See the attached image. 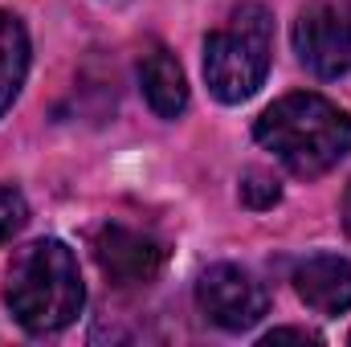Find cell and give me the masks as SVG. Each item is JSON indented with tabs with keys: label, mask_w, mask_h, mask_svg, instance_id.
I'll use <instances>...</instances> for the list:
<instances>
[{
	"label": "cell",
	"mask_w": 351,
	"mask_h": 347,
	"mask_svg": "<svg viewBox=\"0 0 351 347\" xmlns=\"http://www.w3.org/2000/svg\"><path fill=\"white\" fill-rule=\"evenodd\" d=\"M164 241L143 233V229H131V225H102L94 233V261L98 270L114 282V286H147L156 282V274L164 270Z\"/></svg>",
	"instance_id": "8992f818"
},
{
	"label": "cell",
	"mask_w": 351,
	"mask_h": 347,
	"mask_svg": "<svg viewBox=\"0 0 351 347\" xmlns=\"http://www.w3.org/2000/svg\"><path fill=\"white\" fill-rule=\"evenodd\" d=\"M25 221H29L25 196H21L16 188H4V184H0V246L12 241V237L25 229Z\"/></svg>",
	"instance_id": "30bf717a"
},
{
	"label": "cell",
	"mask_w": 351,
	"mask_h": 347,
	"mask_svg": "<svg viewBox=\"0 0 351 347\" xmlns=\"http://www.w3.org/2000/svg\"><path fill=\"white\" fill-rule=\"evenodd\" d=\"M139 82H143V94H147V106L160 115V119H176L184 115L188 106V82H184V70L164 45L147 49L143 62H139Z\"/></svg>",
	"instance_id": "ba28073f"
},
{
	"label": "cell",
	"mask_w": 351,
	"mask_h": 347,
	"mask_svg": "<svg viewBox=\"0 0 351 347\" xmlns=\"http://www.w3.org/2000/svg\"><path fill=\"white\" fill-rule=\"evenodd\" d=\"M196 307L221 331H250L269 311V294H265V286L250 270H241L233 261H221V265H208L200 274Z\"/></svg>",
	"instance_id": "5b68a950"
},
{
	"label": "cell",
	"mask_w": 351,
	"mask_h": 347,
	"mask_svg": "<svg viewBox=\"0 0 351 347\" xmlns=\"http://www.w3.org/2000/svg\"><path fill=\"white\" fill-rule=\"evenodd\" d=\"M278 196H282V188H278V180L265 172H245V180H241V204L245 208H274L278 204Z\"/></svg>",
	"instance_id": "8fae6325"
},
{
	"label": "cell",
	"mask_w": 351,
	"mask_h": 347,
	"mask_svg": "<svg viewBox=\"0 0 351 347\" xmlns=\"http://www.w3.org/2000/svg\"><path fill=\"white\" fill-rule=\"evenodd\" d=\"M339 217H343V229H348V237H351V184H348V192H343V204H339Z\"/></svg>",
	"instance_id": "4fadbf2b"
},
{
	"label": "cell",
	"mask_w": 351,
	"mask_h": 347,
	"mask_svg": "<svg viewBox=\"0 0 351 347\" xmlns=\"http://www.w3.org/2000/svg\"><path fill=\"white\" fill-rule=\"evenodd\" d=\"M4 302L29 335H53L70 327L86 302L74 250L58 237L21 246L4 274Z\"/></svg>",
	"instance_id": "6da1fadb"
},
{
	"label": "cell",
	"mask_w": 351,
	"mask_h": 347,
	"mask_svg": "<svg viewBox=\"0 0 351 347\" xmlns=\"http://www.w3.org/2000/svg\"><path fill=\"white\" fill-rule=\"evenodd\" d=\"M298 298L319 315H343L351 311V261L339 254H311L294 270Z\"/></svg>",
	"instance_id": "52a82bcc"
},
{
	"label": "cell",
	"mask_w": 351,
	"mask_h": 347,
	"mask_svg": "<svg viewBox=\"0 0 351 347\" xmlns=\"http://www.w3.org/2000/svg\"><path fill=\"white\" fill-rule=\"evenodd\" d=\"M274 53V16L265 4H237L221 29L204 37V82L225 102L237 106L254 98L269 74Z\"/></svg>",
	"instance_id": "3957f363"
},
{
	"label": "cell",
	"mask_w": 351,
	"mask_h": 347,
	"mask_svg": "<svg viewBox=\"0 0 351 347\" xmlns=\"http://www.w3.org/2000/svg\"><path fill=\"white\" fill-rule=\"evenodd\" d=\"M294 49L298 62L315 78H348L351 74V8L331 0H315L294 21Z\"/></svg>",
	"instance_id": "277c9868"
},
{
	"label": "cell",
	"mask_w": 351,
	"mask_h": 347,
	"mask_svg": "<svg viewBox=\"0 0 351 347\" xmlns=\"http://www.w3.org/2000/svg\"><path fill=\"white\" fill-rule=\"evenodd\" d=\"M282 339H298V344H319V335H315V331H306V327H274V331L265 335L262 344H282Z\"/></svg>",
	"instance_id": "7c38bea8"
},
{
	"label": "cell",
	"mask_w": 351,
	"mask_h": 347,
	"mask_svg": "<svg viewBox=\"0 0 351 347\" xmlns=\"http://www.w3.org/2000/svg\"><path fill=\"white\" fill-rule=\"evenodd\" d=\"M258 143L294 176H323L351 156V115L315 90H298L265 106L254 127Z\"/></svg>",
	"instance_id": "7a4b0ae2"
},
{
	"label": "cell",
	"mask_w": 351,
	"mask_h": 347,
	"mask_svg": "<svg viewBox=\"0 0 351 347\" xmlns=\"http://www.w3.org/2000/svg\"><path fill=\"white\" fill-rule=\"evenodd\" d=\"M29 74V33L12 12H0V119L16 102Z\"/></svg>",
	"instance_id": "9c48e42d"
}]
</instances>
